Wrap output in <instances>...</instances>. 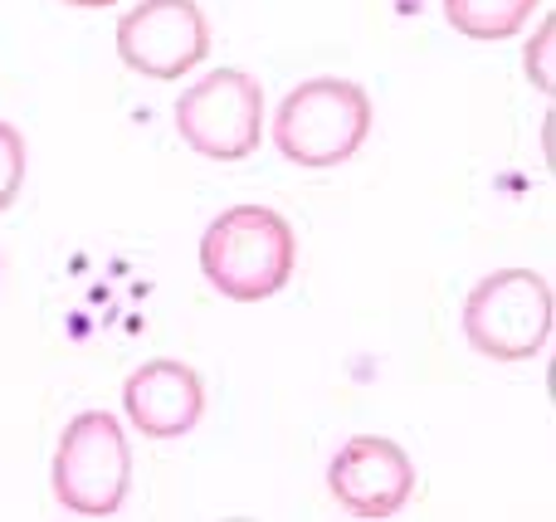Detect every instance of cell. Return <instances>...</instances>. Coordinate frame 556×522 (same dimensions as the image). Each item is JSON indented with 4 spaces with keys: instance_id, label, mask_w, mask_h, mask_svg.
<instances>
[{
    "instance_id": "6da1fadb",
    "label": "cell",
    "mask_w": 556,
    "mask_h": 522,
    "mask_svg": "<svg viewBox=\"0 0 556 522\" xmlns=\"http://www.w3.org/2000/svg\"><path fill=\"white\" fill-rule=\"evenodd\" d=\"M298 269V234L269 205H230L201 234V273L220 298L264 303Z\"/></svg>"
},
{
    "instance_id": "7a4b0ae2",
    "label": "cell",
    "mask_w": 556,
    "mask_h": 522,
    "mask_svg": "<svg viewBox=\"0 0 556 522\" xmlns=\"http://www.w3.org/2000/svg\"><path fill=\"white\" fill-rule=\"evenodd\" d=\"M366 137H371V98L352 78H307L288 88L274 113V147L307 171L352 162Z\"/></svg>"
},
{
    "instance_id": "3957f363",
    "label": "cell",
    "mask_w": 556,
    "mask_h": 522,
    "mask_svg": "<svg viewBox=\"0 0 556 522\" xmlns=\"http://www.w3.org/2000/svg\"><path fill=\"white\" fill-rule=\"evenodd\" d=\"M464 338L479 357L532 361L552 338V283L532 269H498L464 298Z\"/></svg>"
},
{
    "instance_id": "277c9868",
    "label": "cell",
    "mask_w": 556,
    "mask_h": 522,
    "mask_svg": "<svg viewBox=\"0 0 556 522\" xmlns=\"http://www.w3.org/2000/svg\"><path fill=\"white\" fill-rule=\"evenodd\" d=\"M132 488V449L108 410H84L54 449V498L78 518H113Z\"/></svg>"
},
{
    "instance_id": "5b68a950",
    "label": "cell",
    "mask_w": 556,
    "mask_h": 522,
    "mask_svg": "<svg viewBox=\"0 0 556 522\" xmlns=\"http://www.w3.org/2000/svg\"><path fill=\"white\" fill-rule=\"evenodd\" d=\"M176 132L211 162H244L264 137V88L244 68H211L176 103Z\"/></svg>"
},
{
    "instance_id": "8992f818",
    "label": "cell",
    "mask_w": 556,
    "mask_h": 522,
    "mask_svg": "<svg viewBox=\"0 0 556 522\" xmlns=\"http://www.w3.org/2000/svg\"><path fill=\"white\" fill-rule=\"evenodd\" d=\"M211 54V25L195 0H142L117 20V59L142 78L191 74Z\"/></svg>"
},
{
    "instance_id": "52a82bcc",
    "label": "cell",
    "mask_w": 556,
    "mask_h": 522,
    "mask_svg": "<svg viewBox=\"0 0 556 522\" xmlns=\"http://www.w3.org/2000/svg\"><path fill=\"white\" fill-rule=\"evenodd\" d=\"M327 494L352 518H395L415 498V464L395 440L352 435L327 464Z\"/></svg>"
},
{
    "instance_id": "ba28073f",
    "label": "cell",
    "mask_w": 556,
    "mask_h": 522,
    "mask_svg": "<svg viewBox=\"0 0 556 522\" xmlns=\"http://www.w3.org/2000/svg\"><path fill=\"white\" fill-rule=\"evenodd\" d=\"M123 410L147 440H181L201 425L205 416V386L186 361L156 357L127 377Z\"/></svg>"
},
{
    "instance_id": "9c48e42d",
    "label": "cell",
    "mask_w": 556,
    "mask_h": 522,
    "mask_svg": "<svg viewBox=\"0 0 556 522\" xmlns=\"http://www.w3.org/2000/svg\"><path fill=\"white\" fill-rule=\"evenodd\" d=\"M542 0H444V20L469 39H508L532 20Z\"/></svg>"
},
{
    "instance_id": "30bf717a",
    "label": "cell",
    "mask_w": 556,
    "mask_h": 522,
    "mask_svg": "<svg viewBox=\"0 0 556 522\" xmlns=\"http://www.w3.org/2000/svg\"><path fill=\"white\" fill-rule=\"evenodd\" d=\"M25 166H29L25 132L15 123H0V215L15 205L20 186H25Z\"/></svg>"
},
{
    "instance_id": "8fae6325",
    "label": "cell",
    "mask_w": 556,
    "mask_h": 522,
    "mask_svg": "<svg viewBox=\"0 0 556 522\" xmlns=\"http://www.w3.org/2000/svg\"><path fill=\"white\" fill-rule=\"evenodd\" d=\"M552 39H556V20H547V25L538 29V39L528 44V78L542 88V93H552Z\"/></svg>"
},
{
    "instance_id": "7c38bea8",
    "label": "cell",
    "mask_w": 556,
    "mask_h": 522,
    "mask_svg": "<svg viewBox=\"0 0 556 522\" xmlns=\"http://www.w3.org/2000/svg\"><path fill=\"white\" fill-rule=\"evenodd\" d=\"M64 5H78V10H103V5H117V0H64Z\"/></svg>"
}]
</instances>
